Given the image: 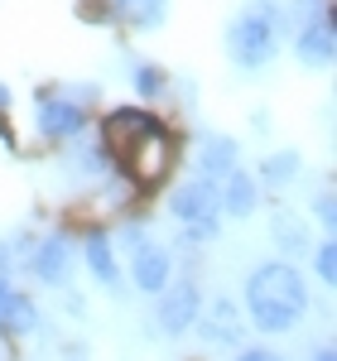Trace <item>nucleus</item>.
Returning <instances> with one entry per match:
<instances>
[{"mask_svg":"<svg viewBox=\"0 0 337 361\" xmlns=\"http://www.w3.org/2000/svg\"><path fill=\"white\" fill-rule=\"evenodd\" d=\"M15 284H10V275H0V333H5V318H10V304H15Z\"/></svg>","mask_w":337,"mask_h":361,"instance_id":"obj_22","label":"nucleus"},{"mask_svg":"<svg viewBox=\"0 0 337 361\" xmlns=\"http://www.w3.org/2000/svg\"><path fill=\"white\" fill-rule=\"evenodd\" d=\"M313 361H337V357H333V347H318V352H313Z\"/></svg>","mask_w":337,"mask_h":361,"instance_id":"obj_24","label":"nucleus"},{"mask_svg":"<svg viewBox=\"0 0 337 361\" xmlns=\"http://www.w3.org/2000/svg\"><path fill=\"white\" fill-rule=\"evenodd\" d=\"M284 20L299 29V25H313V20H333V5L328 0H294L289 10H284Z\"/></svg>","mask_w":337,"mask_h":361,"instance_id":"obj_19","label":"nucleus"},{"mask_svg":"<svg viewBox=\"0 0 337 361\" xmlns=\"http://www.w3.org/2000/svg\"><path fill=\"white\" fill-rule=\"evenodd\" d=\"M236 361H284V357H280V352H270V347H246Z\"/></svg>","mask_w":337,"mask_h":361,"instance_id":"obj_23","label":"nucleus"},{"mask_svg":"<svg viewBox=\"0 0 337 361\" xmlns=\"http://www.w3.org/2000/svg\"><path fill=\"white\" fill-rule=\"evenodd\" d=\"M168 275H173V255H168V246H159V241H140V246L130 250V279H135L140 294H159V289L168 284Z\"/></svg>","mask_w":337,"mask_h":361,"instance_id":"obj_8","label":"nucleus"},{"mask_svg":"<svg viewBox=\"0 0 337 361\" xmlns=\"http://www.w3.org/2000/svg\"><path fill=\"white\" fill-rule=\"evenodd\" d=\"M135 92H140L145 102H159L168 92V73L154 68V63H140V68H135Z\"/></svg>","mask_w":337,"mask_h":361,"instance_id":"obj_18","label":"nucleus"},{"mask_svg":"<svg viewBox=\"0 0 337 361\" xmlns=\"http://www.w3.org/2000/svg\"><path fill=\"white\" fill-rule=\"evenodd\" d=\"M246 308L260 333H289L309 308V279L289 260H265L246 279Z\"/></svg>","mask_w":337,"mask_h":361,"instance_id":"obj_1","label":"nucleus"},{"mask_svg":"<svg viewBox=\"0 0 337 361\" xmlns=\"http://www.w3.org/2000/svg\"><path fill=\"white\" fill-rule=\"evenodd\" d=\"M260 178H265L270 188H289V183L299 178V154H294V149H280V154H270V159L260 164Z\"/></svg>","mask_w":337,"mask_h":361,"instance_id":"obj_17","label":"nucleus"},{"mask_svg":"<svg viewBox=\"0 0 337 361\" xmlns=\"http://www.w3.org/2000/svg\"><path fill=\"white\" fill-rule=\"evenodd\" d=\"M193 328L207 347H236V342H241V313H236V304L222 294V299L207 304V313H197Z\"/></svg>","mask_w":337,"mask_h":361,"instance_id":"obj_9","label":"nucleus"},{"mask_svg":"<svg viewBox=\"0 0 337 361\" xmlns=\"http://www.w3.org/2000/svg\"><path fill=\"white\" fill-rule=\"evenodd\" d=\"M313 270H318L323 284H333V275H337V246L333 241H323V246L313 250Z\"/></svg>","mask_w":337,"mask_h":361,"instance_id":"obj_20","label":"nucleus"},{"mask_svg":"<svg viewBox=\"0 0 337 361\" xmlns=\"http://www.w3.org/2000/svg\"><path fill=\"white\" fill-rule=\"evenodd\" d=\"M116 159L135 173V183H154L168 169V159H173V140L164 135V126H159V130H145V135L125 140V145L116 149Z\"/></svg>","mask_w":337,"mask_h":361,"instance_id":"obj_5","label":"nucleus"},{"mask_svg":"<svg viewBox=\"0 0 337 361\" xmlns=\"http://www.w3.org/2000/svg\"><path fill=\"white\" fill-rule=\"evenodd\" d=\"M280 29H284V10L270 0H251L231 29H226V58L241 68V73H260L275 49H280Z\"/></svg>","mask_w":337,"mask_h":361,"instance_id":"obj_2","label":"nucleus"},{"mask_svg":"<svg viewBox=\"0 0 337 361\" xmlns=\"http://www.w3.org/2000/svg\"><path fill=\"white\" fill-rule=\"evenodd\" d=\"M168 212H173V222L183 226L188 241H212L217 226H222V197H217V183H212V178H188L183 188H173Z\"/></svg>","mask_w":337,"mask_h":361,"instance_id":"obj_3","label":"nucleus"},{"mask_svg":"<svg viewBox=\"0 0 337 361\" xmlns=\"http://www.w3.org/2000/svg\"><path fill=\"white\" fill-rule=\"evenodd\" d=\"M270 231H275V241H280L284 255H309V231L299 226V217H294V212L275 207V212H270Z\"/></svg>","mask_w":337,"mask_h":361,"instance_id":"obj_14","label":"nucleus"},{"mask_svg":"<svg viewBox=\"0 0 337 361\" xmlns=\"http://www.w3.org/2000/svg\"><path fill=\"white\" fill-rule=\"evenodd\" d=\"M217 197H222V212H231V217H251L260 207V188H255V178L246 169H231L222 178V188H217Z\"/></svg>","mask_w":337,"mask_h":361,"instance_id":"obj_13","label":"nucleus"},{"mask_svg":"<svg viewBox=\"0 0 337 361\" xmlns=\"http://www.w3.org/2000/svg\"><path fill=\"white\" fill-rule=\"evenodd\" d=\"M116 10L135 29H159L164 15H168V0H116Z\"/></svg>","mask_w":337,"mask_h":361,"instance_id":"obj_16","label":"nucleus"},{"mask_svg":"<svg viewBox=\"0 0 337 361\" xmlns=\"http://www.w3.org/2000/svg\"><path fill=\"white\" fill-rule=\"evenodd\" d=\"M68 361H87V357H82V352H73V357H68Z\"/></svg>","mask_w":337,"mask_h":361,"instance_id":"obj_26","label":"nucleus"},{"mask_svg":"<svg viewBox=\"0 0 337 361\" xmlns=\"http://www.w3.org/2000/svg\"><path fill=\"white\" fill-rule=\"evenodd\" d=\"M197 313H202V289H197L193 279H178V284L168 279L164 289H159L154 333H159V337H183L197 323Z\"/></svg>","mask_w":337,"mask_h":361,"instance_id":"obj_4","label":"nucleus"},{"mask_svg":"<svg viewBox=\"0 0 337 361\" xmlns=\"http://www.w3.org/2000/svg\"><path fill=\"white\" fill-rule=\"evenodd\" d=\"M313 217H318L323 226H333V222H337V207H333V193H328V188L313 197Z\"/></svg>","mask_w":337,"mask_h":361,"instance_id":"obj_21","label":"nucleus"},{"mask_svg":"<svg viewBox=\"0 0 337 361\" xmlns=\"http://www.w3.org/2000/svg\"><path fill=\"white\" fill-rule=\"evenodd\" d=\"M29 270L39 284H49V289H63L68 284V270H73V241L54 231V236H44L39 246L29 250Z\"/></svg>","mask_w":337,"mask_h":361,"instance_id":"obj_7","label":"nucleus"},{"mask_svg":"<svg viewBox=\"0 0 337 361\" xmlns=\"http://www.w3.org/2000/svg\"><path fill=\"white\" fill-rule=\"evenodd\" d=\"M0 111H10V87L0 82Z\"/></svg>","mask_w":337,"mask_h":361,"instance_id":"obj_25","label":"nucleus"},{"mask_svg":"<svg viewBox=\"0 0 337 361\" xmlns=\"http://www.w3.org/2000/svg\"><path fill=\"white\" fill-rule=\"evenodd\" d=\"M39 328H44V313H39V304H34V299H25V294H15L10 318H5V333H10V337H34Z\"/></svg>","mask_w":337,"mask_h":361,"instance_id":"obj_15","label":"nucleus"},{"mask_svg":"<svg viewBox=\"0 0 337 361\" xmlns=\"http://www.w3.org/2000/svg\"><path fill=\"white\" fill-rule=\"evenodd\" d=\"M236 159H241V145L231 135H207L202 140V149H197V178H212V183H222L226 173L236 169Z\"/></svg>","mask_w":337,"mask_h":361,"instance_id":"obj_12","label":"nucleus"},{"mask_svg":"<svg viewBox=\"0 0 337 361\" xmlns=\"http://www.w3.org/2000/svg\"><path fill=\"white\" fill-rule=\"evenodd\" d=\"M294 54H299V63H309V68L333 63V54H337L333 20H313V25H299V29H294Z\"/></svg>","mask_w":337,"mask_h":361,"instance_id":"obj_11","label":"nucleus"},{"mask_svg":"<svg viewBox=\"0 0 337 361\" xmlns=\"http://www.w3.org/2000/svg\"><path fill=\"white\" fill-rule=\"evenodd\" d=\"M82 260H87V270L97 275V284L106 289V294H125V284H121V265H116V246H111V236H102V231H92L87 236V246H82Z\"/></svg>","mask_w":337,"mask_h":361,"instance_id":"obj_10","label":"nucleus"},{"mask_svg":"<svg viewBox=\"0 0 337 361\" xmlns=\"http://www.w3.org/2000/svg\"><path fill=\"white\" fill-rule=\"evenodd\" d=\"M34 126L49 140H78L87 130V111L73 97H39L34 102Z\"/></svg>","mask_w":337,"mask_h":361,"instance_id":"obj_6","label":"nucleus"}]
</instances>
